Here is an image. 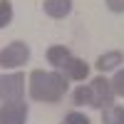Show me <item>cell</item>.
<instances>
[{
  "mask_svg": "<svg viewBox=\"0 0 124 124\" xmlns=\"http://www.w3.org/2000/svg\"><path fill=\"white\" fill-rule=\"evenodd\" d=\"M70 82L57 70H32L27 77V94L40 104H57L67 94Z\"/></svg>",
  "mask_w": 124,
  "mask_h": 124,
  "instance_id": "6da1fadb",
  "label": "cell"
},
{
  "mask_svg": "<svg viewBox=\"0 0 124 124\" xmlns=\"http://www.w3.org/2000/svg\"><path fill=\"white\" fill-rule=\"evenodd\" d=\"M30 45L23 42V40H13L8 42L3 50H0V67L3 70H17V67H25L30 62Z\"/></svg>",
  "mask_w": 124,
  "mask_h": 124,
  "instance_id": "7a4b0ae2",
  "label": "cell"
},
{
  "mask_svg": "<svg viewBox=\"0 0 124 124\" xmlns=\"http://www.w3.org/2000/svg\"><path fill=\"white\" fill-rule=\"evenodd\" d=\"M89 89H92V102H89V107L92 109H107L114 104V89H112V82L104 77V75H97L94 79L89 82Z\"/></svg>",
  "mask_w": 124,
  "mask_h": 124,
  "instance_id": "3957f363",
  "label": "cell"
},
{
  "mask_svg": "<svg viewBox=\"0 0 124 124\" xmlns=\"http://www.w3.org/2000/svg\"><path fill=\"white\" fill-rule=\"evenodd\" d=\"M25 82H27V77L23 75V72L0 75V102L25 99Z\"/></svg>",
  "mask_w": 124,
  "mask_h": 124,
  "instance_id": "277c9868",
  "label": "cell"
},
{
  "mask_svg": "<svg viewBox=\"0 0 124 124\" xmlns=\"http://www.w3.org/2000/svg\"><path fill=\"white\" fill-rule=\"evenodd\" d=\"M27 114H30V107L25 99L0 104V124H27Z\"/></svg>",
  "mask_w": 124,
  "mask_h": 124,
  "instance_id": "5b68a950",
  "label": "cell"
},
{
  "mask_svg": "<svg viewBox=\"0 0 124 124\" xmlns=\"http://www.w3.org/2000/svg\"><path fill=\"white\" fill-rule=\"evenodd\" d=\"M57 72H62V77H65L67 82H85V79L89 77V62L72 55Z\"/></svg>",
  "mask_w": 124,
  "mask_h": 124,
  "instance_id": "8992f818",
  "label": "cell"
},
{
  "mask_svg": "<svg viewBox=\"0 0 124 124\" xmlns=\"http://www.w3.org/2000/svg\"><path fill=\"white\" fill-rule=\"evenodd\" d=\"M122 62H124V52L122 50H107V52H102L94 62V67L99 75H107V72H114L122 67Z\"/></svg>",
  "mask_w": 124,
  "mask_h": 124,
  "instance_id": "52a82bcc",
  "label": "cell"
},
{
  "mask_svg": "<svg viewBox=\"0 0 124 124\" xmlns=\"http://www.w3.org/2000/svg\"><path fill=\"white\" fill-rule=\"evenodd\" d=\"M70 57H72V50H70L67 45H50V47L45 50V60L50 62V67H52V70H60Z\"/></svg>",
  "mask_w": 124,
  "mask_h": 124,
  "instance_id": "ba28073f",
  "label": "cell"
},
{
  "mask_svg": "<svg viewBox=\"0 0 124 124\" xmlns=\"http://www.w3.org/2000/svg\"><path fill=\"white\" fill-rule=\"evenodd\" d=\"M42 10L47 17L52 20H62L72 13V0H45L42 3Z\"/></svg>",
  "mask_w": 124,
  "mask_h": 124,
  "instance_id": "9c48e42d",
  "label": "cell"
},
{
  "mask_svg": "<svg viewBox=\"0 0 124 124\" xmlns=\"http://www.w3.org/2000/svg\"><path fill=\"white\" fill-rule=\"evenodd\" d=\"M102 124H124V107L112 104L107 109H102Z\"/></svg>",
  "mask_w": 124,
  "mask_h": 124,
  "instance_id": "30bf717a",
  "label": "cell"
},
{
  "mask_svg": "<svg viewBox=\"0 0 124 124\" xmlns=\"http://www.w3.org/2000/svg\"><path fill=\"white\" fill-rule=\"evenodd\" d=\"M89 102H92L89 85H79L75 92H72V104H75V107H89Z\"/></svg>",
  "mask_w": 124,
  "mask_h": 124,
  "instance_id": "8fae6325",
  "label": "cell"
},
{
  "mask_svg": "<svg viewBox=\"0 0 124 124\" xmlns=\"http://www.w3.org/2000/svg\"><path fill=\"white\" fill-rule=\"evenodd\" d=\"M10 23H13V3L0 0V30H5Z\"/></svg>",
  "mask_w": 124,
  "mask_h": 124,
  "instance_id": "7c38bea8",
  "label": "cell"
},
{
  "mask_svg": "<svg viewBox=\"0 0 124 124\" xmlns=\"http://www.w3.org/2000/svg\"><path fill=\"white\" fill-rule=\"evenodd\" d=\"M60 124H92V119L87 114H82L79 109H72V112H67V114L62 117Z\"/></svg>",
  "mask_w": 124,
  "mask_h": 124,
  "instance_id": "4fadbf2b",
  "label": "cell"
},
{
  "mask_svg": "<svg viewBox=\"0 0 124 124\" xmlns=\"http://www.w3.org/2000/svg\"><path fill=\"white\" fill-rule=\"evenodd\" d=\"M109 82H112V89H114V97H124V67L114 70V77Z\"/></svg>",
  "mask_w": 124,
  "mask_h": 124,
  "instance_id": "5bb4252c",
  "label": "cell"
},
{
  "mask_svg": "<svg viewBox=\"0 0 124 124\" xmlns=\"http://www.w3.org/2000/svg\"><path fill=\"white\" fill-rule=\"evenodd\" d=\"M104 5H107L109 13H117V15L124 13V0H104Z\"/></svg>",
  "mask_w": 124,
  "mask_h": 124,
  "instance_id": "9a60e30c",
  "label": "cell"
}]
</instances>
